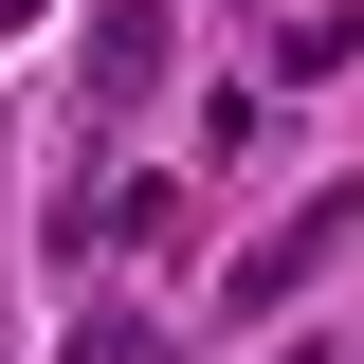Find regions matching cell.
<instances>
[{
    "instance_id": "1",
    "label": "cell",
    "mask_w": 364,
    "mask_h": 364,
    "mask_svg": "<svg viewBox=\"0 0 364 364\" xmlns=\"http://www.w3.org/2000/svg\"><path fill=\"white\" fill-rule=\"evenodd\" d=\"M328 237H346V200H310V219H273L255 255L219 273V310H237V328H255V310H291V291H310V273H328Z\"/></svg>"
},
{
    "instance_id": "2",
    "label": "cell",
    "mask_w": 364,
    "mask_h": 364,
    "mask_svg": "<svg viewBox=\"0 0 364 364\" xmlns=\"http://www.w3.org/2000/svg\"><path fill=\"white\" fill-rule=\"evenodd\" d=\"M91 109H146V91H164V0H109V18H91Z\"/></svg>"
},
{
    "instance_id": "3",
    "label": "cell",
    "mask_w": 364,
    "mask_h": 364,
    "mask_svg": "<svg viewBox=\"0 0 364 364\" xmlns=\"http://www.w3.org/2000/svg\"><path fill=\"white\" fill-rule=\"evenodd\" d=\"M18 18H37V0H0V37H18Z\"/></svg>"
}]
</instances>
